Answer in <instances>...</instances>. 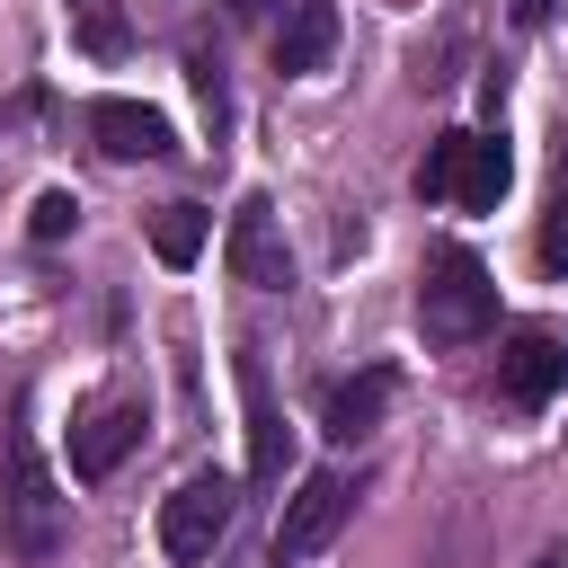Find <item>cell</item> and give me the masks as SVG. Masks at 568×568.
Masks as SVG:
<instances>
[{"mask_svg":"<svg viewBox=\"0 0 568 568\" xmlns=\"http://www.w3.org/2000/svg\"><path fill=\"white\" fill-rule=\"evenodd\" d=\"M293 0H222V18H240V27H257V18H284Z\"/></svg>","mask_w":568,"mask_h":568,"instance_id":"16","label":"cell"},{"mask_svg":"<svg viewBox=\"0 0 568 568\" xmlns=\"http://www.w3.org/2000/svg\"><path fill=\"white\" fill-rule=\"evenodd\" d=\"M541 266H559L568 275V195L550 204V222H541Z\"/></svg>","mask_w":568,"mask_h":568,"instance_id":"15","label":"cell"},{"mask_svg":"<svg viewBox=\"0 0 568 568\" xmlns=\"http://www.w3.org/2000/svg\"><path fill=\"white\" fill-rule=\"evenodd\" d=\"M151 248H160V266H195V248H204V213H195V204H160Z\"/></svg>","mask_w":568,"mask_h":568,"instance_id":"13","label":"cell"},{"mask_svg":"<svg viewBox=\"0 0 568 568\" xmlns=\"http://www.w3.org/2000/svg\"><path fill=\"white\" fill-rule=\"evenodd\" d=\"M488 320H497V275L470 248H435L426 284H417V337L426 346H470Z\"/></svg>","mask_w":568,"mask_h":568,"instance_id":"2","label":"cell"},{"mask_svg":"<svg viewBox=\"0 0 568 568\" xmlns=\"http://www.w3.org/2000/svg\"><path fill=\"white\" fill-rule=\"evenodd\" d=\"M328 53H337V9H328V0H293V9L275 18V71H284V80H311Z\"/></svg>","mask_w":568,"mask_h":568,"instance_id":"10","label":"cell"},{"mask_svg":"<svg viewBox=\"0 0 568 568\" xmlns=\"http://www.w3.org/2000/svg\"><path fill=\"white\" fill-rule=\"evenodd\" d=\"M71 9H80V0H71Z\"/></svg>","mask_w":568,"mask_h":568,"instance_id":"20","label":"cell"},{"mask_svg":"<svg viewBox=\"0 0 568 568\" xmlns=\"http://www.w3.org/2000/svg\"><path fill=\"white\" fill-rule=\"evenodd\" d=\"M240 399H248V479H284V417H275L257 346H240Z\"/></svg>","mask_w":568,"mask_h":568,"instance_id":"11","label":"cell"},{"mask_svg":"<svg viewBox=\"0 0 568 568\" xmlns=\"http://www.w3.org/2000/svg\"><path fill=\"white\" fill-rule=\"evenodd\" d=\"M346 515H355V470H311L293 497H284V515H275V559L284 568H302V559H320L337 532H346Z\"/></svg>","mask_w":568,"mask_h":568,"instance_id":"5","label":"cell"},{"mask_svg":"<svg viewBox=\"0 0 568 568\" xmlns=\"http://www.w3.org/2000/svg\"><path fill=\"white\" fill-rule=\"evenodd\" d=\"M532 568H568V550H559V541H550V550H541V559H532Z\"/></svg>","mask_w":568,"mask_h":568,"instance_id":"19","label":"cell"},{"mask_svg":"<svg viewBox=\"0 0 568 568\" xmlns=\"http://www.w3.org/2000/svg\"><path fill=\"white\" fill-rule=\"evenodd\" d=\"M62 541H71V497H62V479L44 470L36 435L18 426L9 453H0V550L36 568V559H53Z\"/></svg>","mask_w":568,"mask_h":568,"instance_id":"1","label":"cell"},{"mask_svg":"<svg viewBox=\"0 0 568 568\" xmlns=\"http://www.w3.org/2000/svg\"><path fill=\"white\" fill-rule=\"evenodd\" d=\"M71 222H80V204H71L62 186H44V195H36V213H27V231H36L44 248H53V240H71Z\"/></svg>","mask_w":568,"mask_h":568,"instance_id":"14","label":"cell"},{"mask_svg":"<svg viewBox=\"0 0 568 568\" xmlns=\"http://www.w3.org/2000/svg\"><path fill=\"white\" fill-rule=\"evenodd\" d=\"M382 408H390V373L373 364V373H355V382H337V390H328L320 435H328V444H364V435L382 426Z\"/></svg>","mask_w":568,"mask_h":568,"instance_id":"12","label":"cell"},{"mask_svg":"<svg viewBox=\"0 0 568 568\" xmlns=\"http://www.w3.org/2000/svg\"><path fill=\"white\" fill-rule=\"evenodd\" d=\"M89 142H98L106 160H169V151H178V142H169V115L142 106V98H98V106H89Z\"/></svg>","mask_w":568,"mask_h":568,"instance_id":"9","label":"cell"},{"mask_svg":"<svg viewBox=\"0 0 568 568\" xmlns=\"http://www.w3.org/2000/svg\"><path fill=\"white\" fill-rule=\"evenodd\" d=\"M506 186H515V160H506V142H488V133H435L426 160H417V195H426V204L497 213Z\"/></svg>","mask_w":568,"mask_h":568,"instance_id":"3","label":"cell"},{"mask_svg":"<svg viewBox=\"0 0 568 568\" xmlns=\"http://www.w3.org/2000/svg\"><path fill=\"white\" fill-rule=\"evenodd\" d=\"M115 44H124V27H115V18L98 9V18H89V53H115Z\"/></svg>","mask_w":568,"mask_h":568,"instance_id":"17","label":"cell"},{"mask_svg":"<svg viewBox=\"0 0 568 568\" xmlns=\"http://www.w3.org/2000/svg\"><path fill=\"white\" fill-rule=\"evenodd\" d=\"M222 257H231V275H240L248 293H293V248H284V222H275L266 195H240Z\"/></svg>","mask_w":568,"mask_h":568,"instance_id":"7","label":"cell"},{"mask_svg":"<svg viewBox=\"0 0 568 568\" xmlns=\"http://www.w3.org/2000/svg\"><path fill=\"white\" fill-rule=\"evenodd\" d=\"M231 515H240V479H231V470H186V479L160 497V550L195 568V559L222 550Z\"/></svg>","mask_w":568,"mask_h":568,"instance_id":"4","label":"cell"},{"mask_svg":"<svg viewBox=\"0 0 568 568\" xmlns=\"http://www.w3.org/2000/svg\"><path fill=\"white\" fill-rule=\"evenodd\" d=\"M506 9H515V27H550V9H559V0H506Z\"/></svg>","mask_w":568,"mask_h":568,"instance_id":"18","label":"cell"},{"mask_svg":"<svg viewBox=\"0 0 568 568\" xmlns=\"http://www.w3.org/2000/svg\"><path fill=\"white\" fill-rule=\"evenodd\" d=\"M142 399H98L80 426H71V479H115L124 470V453L142 444Z\"/></svg>","mask_w":568,"mask_h":568,"instance_id":"8","label":"cell"},{"mask_svg":"<svg viewBox=\"0 0 568 568\" xmlns=\"http://www.w3.org/2000/svg\"><path fill=\"white\" fill-rule=\"evenodd\" d=\"M559 390H568V337L550 320H524L497 355V399L506 408H550Z\"/></svg>","mask_w":568,"mask_h":568,"instance_id":"6","label":"cell"}]
</instances>
